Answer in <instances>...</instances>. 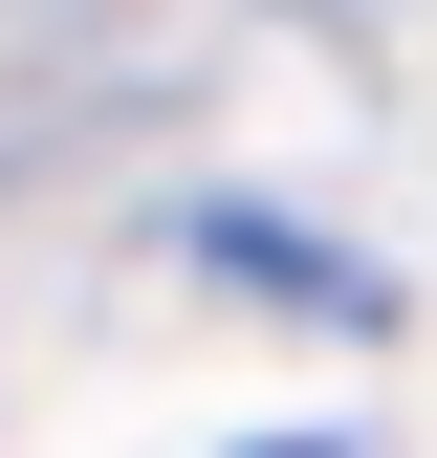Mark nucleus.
<instances>
[{
	"label": "nucleus",
	"mask_w": 437,
	"mask_h": 458,
	"mask_svg": "<svg viewBox=\"0 0 437 458\" xmlns=\"http://www.w3.org/2000/svg\"><path fill=\"white\" fill-rule=\"evenodd\" d=\"M241 458H350V437H241Z\"/></svg>",
	"instance_id": "nucleus-1"
}]
</instances>
